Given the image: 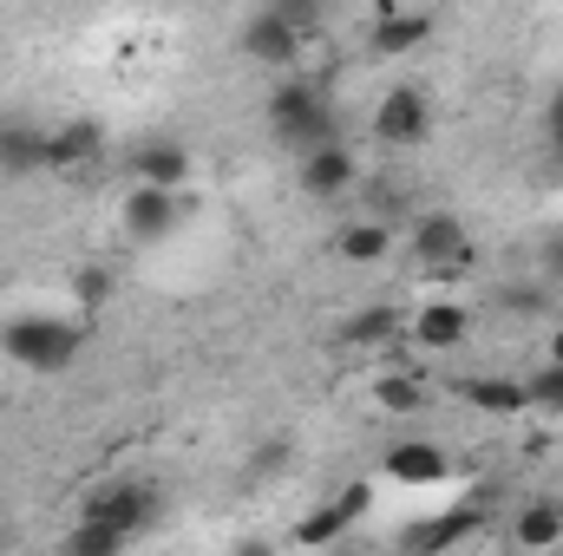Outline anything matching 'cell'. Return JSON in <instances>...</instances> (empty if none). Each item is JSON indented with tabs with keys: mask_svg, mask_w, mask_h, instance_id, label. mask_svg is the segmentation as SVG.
<instances>
[{
	"mask_svg": "<svg viewBox=\"0 0 563 556\" xmlns=\"http://www.w3.org/2000/svg\"><path fill=\"white\" fill-rule=\"evenodd\" d=\"M269 138L301 164L308 151H321V144H341V105L314 86V79H301V73H288L276 92H269Z\"/></svg>",
	"mask_w": 563,
	"mask_h": 556,
	"instance_id": "obj_1",
	"label": "cell"
},
{
	"mask_svg": "<svg viewBox=\"0 0 563 556\" xmlns=\"http://www.w3.org/2000/svg\"><path fill=\"white\" fill-rule=\"evenodd\" d=\"M86 347V327L79 321H59V314H7L0 321V354L26 374H66Z\"/></svg>",
	"mask_w": 563,
	"mask_h": 556,
	"instance_id": "obj_2",
	"label": "cell"
},
{
	"mask_svg": "<svg viewBox=\"0 0 563 556\" xmlns=\"http://www.w3.org/2000/svg\"><path fill=\"white\" fill-rule=\"evenodd\" d=\"M79 518H86V524H106V531H119V537L132 544L139 531H151V524L164 518V491H157L151 478H112V485L86 491Z\"/></svg>",
	"mask_w": 563,
	"mask_h": 556,
	"instance_id": "obj_3",
	"label": "cell"
},
{
	"mask_svg": "<svg viewBox=\"0 0 563 556\" xmlns=\"http://www.w3.org/2000/svg\"><path fill=\"white\" fill-rule=\"evenodd\" d=\"M413 263L439 281H459V276L478 269V249H472L459 210H420V216H413Z\"/></svg>",
	"mask_w": 563,
	"mask_h": 556,
	"instance_id": "obj_4",
	"label": "cell"
},
{
	"mask_svg": "<svg viewBox=\"0 0 563 556\" xmlns=\"http://www.w3.org/2000/svg\"><path fill=\"white\" fill-rule=\"evenodd\" d=\"M367 511H374V485L354 478V485H341L328 504H314V511L295 524V544H301V551H328V544H341L354 524H367Z\"/></svg>",
	"mask_w": 563,
	"mask_h": 556,
	"instance_id": "obj_5",
	"label": "cell"
},
{
	"mask_svg": "<svg viewBox=\"0 0 563 556\" xmlns=\"http://www.w3.org/2000/svg\"><path fill=\"white\" fill-rule=\"evenodd\" d=\"M478 531H485V511H478V504H452V511L413 518V524L394 537V556H452L459 544H472Z\"/></svg>",
	"mask_w": 563,
	"mask_h": 556,
	"instance_id": "obj_6",
	"label": "cell"
},
{
	"mask_svg": "<svg viewBox=\"0 0 563 556\" xmlns=\"http://www.w3.org/2000/svg\"><path fill=\"white\" fill-rule=\"evenodd\" d=\"M184 190H151V184H132L125 190V203H119V223H125V236L132 243H164V236H177V223H184Z\"/></svg>",
	"mask_w": 563,
	"mask_h": 556,
	"instance_id": "obj_7",
	"label": "cell"
},
{
	"mask_svg": "<svg viewBox=\"0 0 563 556\" xmlns=\"http://www.w3.org/2000/svg\"><path fill=\"white\" fill-rule=\"evenodd\" d=\"M374 138L407 151V144H426L432 138V99L420 86H394L380 105H374Z\"/></svg>",
	"mask_w": 563,
	"mask_h": 556,
	"instance_id": "obj_8",
	"label": "cell"
},
{
	"mask_svg": "<svg viewBox=\"0 0 563 556\" xmlns=\"http://www.w3.org/2000/svg\"><path fill=\"white\" fill-rule=\"evenodd\" d=\"M295 177H301L308 197L334 203V197H347V190L361 184V157H354L347 144H321V151H308V157L295 164Z\"/></svg>",
	"mask_w": 563,
	"mask_h": 556,
	"instance_id": "obj_9",
	"label": "cell"
},
{
	"mask_svg": "<svg viewBox=\"0 0 563 556\" xmlns=\"http://www.w3.org/2000/svg\"><path fill=\"white\" fill-rule=\"evenodd\" d=\"M380 471L394 485H439V478H452V452L439 438H400V445H387Z\"/></svg>",
	"mask_w": 563,
	"mask_h": 556,
	"instance_id": "obj_10",
	"label": "cell"
},
{
	"mask_svg": "<svg viewBox=\"0 0 563 556\" xmlns=\"http://www.w3.org/2000/svg\"><path fill=\"white\" fill-rule=\"evenodd\" d=\"M243 53L256 66H295L301 59V26H288L276 7H263V13L243 20Z\"/></svg>",
	"mask_w": 563,
	"mask_h": 556,
	"instance_id": "obj_11",
	"label": "cell"
},
{
	"mask_svg": "<svg viewBox=\"0 0 563 556\" xmlns=\"http://www.w3.org/2000/svg\"><path fill=\"white\" fill-rule=\"evenodd\" d=\"M439 33V20L432 13H407V7H380L374 13V33H367V53H420L426 40Z\"/></svg>",
	"mask_w": 563,
	"mask_h": 556,
	"instance_id": "obj_12",
	"label": "cell"
},
{
	"mask_svg": "<svg viewBox=\"0 0 563 556\" xmlns=\"http://www.w3.org/2000/svg\"><path fill=\"white\" fill-rule=\"evenodd\" d=\"M125 164H132V177L151 184V190H184L190 184V151L177 138H144Z\"/></svg>",
	"mask_w": 563,
	"mask_h": 556,
	"instance_id": "obj_13",
	"label": "cell"
},
{
	"mask_svg": "<svg viewBox=\"0 0 563 556\" xmlns=\"http://www.w3.org/2000/svg\"><path fill=\"white\" fill-rule=\"evenodd\" d=\"M465 334H472V308L465 301H426V308H413V341L426 354H452V347H465Z\"/></svg>",
	"mask_w": 563,
	"mask_h": 556,
	"instance_id": "obj_14",
	"label": "cell"
},
{
	"mask_svg": "<svg viewBox=\"0 0 563 556\" xmlns=\"http://www.w3.org/2000/svg\"><path fill=\"white\" fill-rule=\"evenodd\" d=\"M511 544L525 556H551L563 544V504L558 498H531V504H518V518H511Z\"/></svg>",
	"mask_w": 563,
	"mask_h": 556,
	"instance_id": "obj_15",
	"label": "cell"
},
{
	"mask_svg": "<svg viewBox=\"0 0 563 556\" xmlns=\"http://www.w3.org/2000/svg\"><path fill=\"white\" fill-rule=\"evenodd\" d=\"M46 138L33 119H0V177H33L46 170Z\"/></svg>",
	"mask_w": 563,
	"mask_h": 556,
	"instance_id": "obj_16",
	"label": "cell"
},
{
	"mask_svg": "<svg viewBox=\"0 0 563 556\" xmlns=\"http://www.w3.org/2000/svg\"><path fill=\"white\" fill-rule=\"evenodd\" d=\"M99 151H106V125L73 119V125H59L46 138V170H86V164H99Z\"/></svg>",
	"mask_w": 563,
	"mask_h": 556,
	"instance_id": "obj_17",
	"label": "cell"
},
{
	"mask_svg": "<svg viewBox=\"0 0 563 556\" xmlns=\"http://www.w3.org/2000/svg\"><path fill=\"white\" fill-rule=\"evenodd\" d=\"M459 393H465V407H478L485 419H525L531 413L525 380H511V374H472Z\"/></svg>",
	"mask_w": 563,
	"mask_h": 556,
	"instance_id": "obj_18",
	"label": "cell"
},
{
	"mask_svg": "<svg viewBox=\"0 0 563 556\" xmlns=\"http://www.w3.org/2000/svg\"><path fill=\"white\" fill-rule=\"evenodd\" d=\"M407 327V314L394 308V301H367V308H354L347 321H341V347H394V334Z\"/></svg>",
	"mask_w": 563,
	"mask_h": 556,
	"instance_id": "obj_19",
	"label": "cell"
},
{
	"mask_svg": "<svg viewBox=\"0 0 563 556\" xmlns=\"http://www.w3.org/2000/svg\"><path fill=\"white\" fill-rule=\"evenodd\" d=\"M334 256L341 263H387L394 256V230H380V223H367V216H347L341 230H334Z\"/></svg>",
	"mask_w": 563,
	"mask_h": 556,
	"instance_id": "obj_20",
	"label": "cell"
},
{
	"mask_svg": "<svg viewBox=\"0 0 563 556\" xmlns=\"http://www.w3.org/2000/svg\"><path fill=\"white\" fill-rule=\"evenodd\" d=\"M354 216H367V223H380V230H394V236H400V223L413 216V197H407V184H394V177H374Z\"/></svg>",
	"mask_w": 563,
	"mask_h": 556,
	"instance_id": "obj_21",
	"label": "cell"
},
{
	"mask_svg": "<svg viewBox=\"0 0 563 556\" xmlns=\"http://www.w3.org/2000/svg\"><path fill=\"white\" fill-rule=\"evenodd\" d=\"M59 556H125V537L119 531H106V524H66V537H59Z\"/></svg>",
	"mask_w": 563,
	"mask_h": 556,
	"instance_id": "obj_22",
	"label": "cell"
},
{
	"mask_svg": "<svg viewBox=\"0 0 563 556\" xmlns=\"http://www.w3.org/2000/svg\"><path fill=\"white\" fill-rule=\"evenodd\" d=\"M374 400H380L387 413H413V407H426L420 367H394V374H380V387H374Z\"/></svg>",
	"mask_w": 563,
	"mask_h": 556,
	"instance_id": "obj_23",
	"label": "cell"
},
{
	"mask_svg": "<svg viewBox=\"0 0 563 556\" xmlns=\"http://www.w3.org/2000/svg\"><path fill=\"white\" fill-rule=\"evenodd\" d=\"M492 308L525 321V314H544V308H551V288H544V281H505V288L492 294Z\"/></svg>",
	"mask_w": 563,
	"mask_h": 556,
	"instance_id": "obj_24",
	"label": "cell"
},
{
	"mask_svg": "<svg viewBox=\"0 0 563 556\" xmlns=\"http://www.w3.org/2000/svg\"><path fill=\"white\" fill-rule=\"evenodd\" d=\"M525 400H531L538 413H563V367H538V374L525 380Z\"/></svg>",
	"mask_w": 563,
	"mask_h": 556,
	"instance_id": "obj_25",
	"label": "cell"
},
{
	"mask_svg": "<svg viewBox=\"0 0 563 556\" xmlns=\"http://www.w3.org/2000/svg\"><path fill=\"white\" fill-rule=\"evenodd\" d=\"M73 301H79V314H99V308L112 301V276H106V269H79V276H73Z\"/></svg>",
	"mask_w": 563,
	"mask_h": 556,
	"instance_id": "obj_26",
	"label": "cell"
},
{
	"mask_svg": "<svg viewBox=\"0 0 563 556\" xmlns=\"http://www.w3.org/2000/svg\"><path fill=\"white\" fill-rule=\"evenodd\" d=\"M295 465V445L288 438H263L256 452H250V478H282Z\"/></svg>",
	"mask_w": 563,
	"mask_h": 556,
	"instance_id": "obj_27",
	"label": "cell"
},
{
	"mask_svg": "<svg viewBox=\"0 0 563 556\" xmlns=\"http://www.w3.org/2000/svg\"><path fill=\"white\" fill-rule=\"evenodd\" d=\"M538 281H544L551 294H563V230H551V236L538 243Z\"/></svg>",
	"mask_w": 563,
	"mask_h": 556,
	"instance_id": "obj_28",
	"label": "cell"
},
{
	"mask_svg": "<svg viewBox=\"0 0 563 556\" xmlns=\"http://www.w3.org/2000/svg\"><path fill=\"white\" fill-rule=\"evenodd\" d=\"M544 144L563 157V86H551V92H544Z\"/></svg>",
	"mask_w": 563,
	"mask_h": 556,
	"instance_id": "obj_29",
	"label": "cell"
},
{
	"mask_svg": "<svg viewBox=\"0 0 563 556\" xmlns=\"http://www.w3.org/2000/svg\"><path fill=\"white\" fill-rule=\"evenodd\" d=\"M544 367H563V321L551 327V341H544Z\"/></svg>",
	"mask_w": 563,
	"mask_h": 556,
	"instance_id": "obj_30",
	"label": "cell"
},
{
	"mask_svg": "<svg viewBox=\"0 0 563 556\" xmlns=\"http://www.w3.org/2000/svg\"><path fill=\"white\" fill-rule=\"evenodd\" d=\"M236 556H276V544H263V537H243V544H236Z\"/></svg>",
	"mask_w": 563,
	"mask_h": 556,
	"instance_id": "obj_31",
	"label": "cell"
},
{
	"mask_svg": "<svg viewBox=\"0 0 563 556\" xmlns=\"http://www.w3.org/2000/svg\"><path fill=\"white\" fill-rule=\"evenodd\" d=\"M0 556H13V518L0 511Z\"/></svg>",
	"mask_w": 563,
	"mask_h": 556,
	"instance_id": "obj_32",
	"label": "cell"
}]
</instances>
